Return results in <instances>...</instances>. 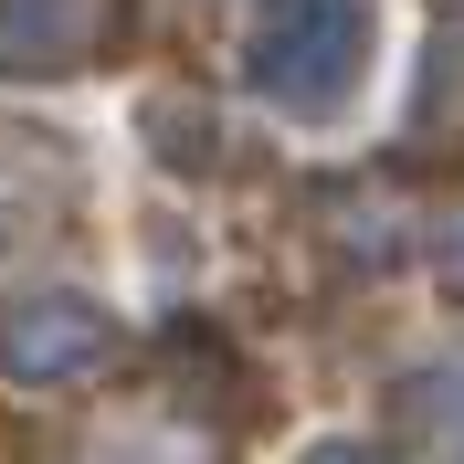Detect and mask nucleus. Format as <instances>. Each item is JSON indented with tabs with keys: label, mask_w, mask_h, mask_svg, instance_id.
Instances as JSON below:
<instances>
[{
	"label": "nucleus",
	"mask_w": 464,
	"mask_h": 464,
	"mask_svg": "<svg viewBox=\"0 0 464 464\" xmlns=\"http://www.w3.org/2000/svg\"><path fill=\"white\" fill-rule=\"evenodd\" d=\"M359 53H370V0H275V22L254 43V74L295 116H327L348 95V74H359Z\"/></svg>",
	"instance_id": "nucleus-1"
},
{
	"label": "nucleus",
	"mask_w": 464,
	"mask_h": 464,
	"mask_svg": "<svg viewBox=\"0 0 464 464\" xmlns=\"http://www.w3.org/2000/svg\"><path fill=\"white\" fill-rule=\"evenodd\" d=\"M411 422H422V443H433L443 464H464V370L422 380V391H411Z\"/></svg>",
	"instance_id": "nucleus-2"
},
{
	"label": "nucleus",
	"mask_w": 464,
	"mask_h": 464,
	"mask_svg": "<svg viewBox=\"0 0 464 464\" xmlns=\"http://www.w3.org/2000/svg\"><path fill=\"white\" fill-rule=\"evenodd\" d=\"M317 464H359V454H317Z\"/></svg>",
	"instance_id": "nucleus-3"
}]
</instances>
